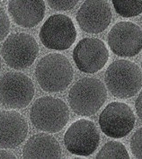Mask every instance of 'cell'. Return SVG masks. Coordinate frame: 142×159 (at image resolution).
<instances>
[{"mask_svg": "<svg viewBox=\"0 0 142 159\" xmlns=\"http://www.w3.org/2000/svg\"><path fill=\"white\" fill-rule=\"evenodd\" d=\"M35 77L43 91L61 92L71 84L74 70L65 56L59 53H50L38 62L35 67Z\"/></svg>", "mask_w": 142, "mask_h": 159, "instance_id": "cell-1", "label": "cell"}, {"mask_svg": "<svg viewBox=\"0 0 142 159\" xmlns=\"http://www.w3.org/2000/svg\"><path fill=\"white\" fill-rule=\"evenodd\" d=\"M104 81L113 96L126 99L136 95L142 87V72L135 63L121 59L112 62L107 68Z\"/></svg>", "mask_w": 142, "mask_h": 159, "instance_id": "cell-2", "label": "cell"}, {"mask_svg": "<svg viewBox=\"0 0 142 159\" xmlns=\"http://www.w3.org/2000/svg\"><path fill=\"white\" fill-rule=\"evenodd\" d=\"M107 99L105 85L99 79L86 77L77 81L68 93V102L76 114L90 117L95 114Z\"/></svg>", "mask_w": 142, "mask_h": 159, "instance_id": "cell-3", "label": "cell"}, {"mask_svg": "<svg viewBox=\"0 0 142 159\" xmlns=\"http://www.w3.org/2000/svg\"><path fill=\"white\" fill-rule=\"evenodd\" d=\"M30 120L39 130L57 133L69 120V110L64 101L52 96L37 99L30 111Z\"/></svg>", "mask_w": 142, "mask_h": 159, "instance_id": "cell-4", "label": "cell"}, {"mask_svg": "<svg viewBox=\"0 0 142 159\" xmlns=\"http://www.w3.org/2000/svg\"><path fill=\"white\" fill-rule=\"evenodd\" d=\"M34 84L21 72H7L0 76V103L10 109H25L33 101Z\"/></svg>", "mask_w": 142, "mask_h": 159, "instance_id": "cell-5", "label": "cell"}, {"mask_svg": "<svg viewBox=\"0 0 142 159\" xmlns=\"http://www.w3.org/2000/svg\"><path fill=\"white\" fill-rule=\"evenodd\" d=\"M39 54V45L32 35L16 33L9 35L1 48V56L9 67L24 69L31 67Z\"/></svg>", "mask_w": 142, "mask_h": 159, "instance_id": "cell-6", "label": "cell"}, {"mask_svg": "<svg viewBox=\"0 0 142 159\" xmlns=\"http://www.w3.org/2000/svg\"><path fill=\"white\" fill-rule=\"evenodd\" d=\"M42 44L53 50L69 49L76 39V26L70 17L58 14L50 16L42 25L39 34Z\"/></svg>", "mask_w": 142, "mask_h": 159, "instance_id": "cell-7", "label": "cell"}, {"mask_svg": "<svg viewBox=\"0 0 142 159\" xmlns=\"http://www.w3.org/2000/svg\"><path fill=\"white\" fill-rule=\"evenodd\" d=\"M64 144L71 154L88 157L97 149L100 133L93 121L81 119L69 126L64 135Z\"/></svg>", "mask_w": 142, "mask_h": 159, "instance_id": "cell-8", "label": "cell"}, {"mask_svg": "<svg viewBox=\"0 0 142 159\" xmlns=\"http://www.w3.org/2000/svg\"><path fill=\"white\" fill-rule=\"evenodd\" d=\"M135 122L136 118L132 109L120 102L109 103L99 117L101 130L112 139L126 137L133 129Z\"/></svg>", "mask_w": 142, "mask_h": 159, "instance_id": "cell-9", "label": "cell"}, {"mask_svg": "<svg viewBox=\"0 0 142 159\" xmlns=\"http://www.w3.org/2000/svg\"><path fill=\"white\" fill-rule=\"evenodd\" d=\"M108 45L117 56L134 57L142 50L141 29L131 22H119L109 32Z\"/></svg>", "mask_w": 142, "mask_h": 159, "instance_id": "cell-10", "label": "cell"}, {"mask_svg": "<svg viewBox=\"0 0 142 159\" xmlns=\"http://www.w3.org/2000/svg\"><path fill=\"white\" fill-rule=\"evenodd\" d=\"M109 50L105 43L98 38H85L73 50V59L76 67L83 73L98 72L107 63Z\"/></svg>", "mask_w": 142, "mask_h": 159, "instance_id": "cell-11", "label": "cell"}, {"mask_svg": "<svg viewBox=\"0 0 142 159\" xmlns=\"http://www.w3.org/2000/svg\"><path fill=\"white\" fill-rule=\"evenodd\" d=\"M112 10L105 0H85L76 14L79 27L87 34H100L112 21Z\"/></svg>", "mask_w": 142, "mask_h": 159, "instance_id": "cell-12", "label": "cell"}, {"mask_svg": "<svg viewBox=\"0 0 142 159\" xmlns=\"http://www.w3.org/2000/svg\"><path fill=\"white\" fill-rule=\"evenodd\" d=\"M28 123L16 111H0V148H15L28 135Z\"/></svg>", "mask_w": 142, "mask_h": 159, "instance_id": "cell-13", "label": "cell"}, {"mask_svg": "<svg viewBox=\"0 0 142 159\" xmlns=\"http://www.w3.org/2000/svg\"><path fill=\"white\" fill-rule=\"evenodd\" d=\"M46 7L44 0H9L8 13L17 25L33 28L44 18Z\"/></svg>", "mask_w": 142, "mask_h": 159, "instance_id": "cell-14", "label": "cell"}, {"mask_svg": "<svg viewBox=\"0 0 142 159\" xmlns=\"http://www.w3.org/2000/svg\"><path fill=\"white\" fill-rule=\"evenodd\" d=\"M61 148L51 135L39 133L31 137L24 147V158H60Z\"/></svg>", "mask_w": 142, "mask_h": 159, "instance_id": "cell-15", "label": "cell"}, {"mask_svg": "<svg viewBox=\"0 0 142 159\" xmlns=\"http://www.w3.org/2000/svg\"><path fill=\"white\" fill-rule=\"evenodd\" d=\"M114 10L121 17H134L142 13V0H112Z\"/></svg>", "mask_w": 142, "mask_h": 159, "instance_id": "cell-16", "label": "cell"}, {"mask_svg": "<svg viewBox=\"0 0 142 159\" xmlns=\"http://www.w3.org/2000/svg\"><path fill=\"white\" fill-rule=\"evenodd\" d=\"M95 158H123L129 159L130 155L123 144L118 141H109L96 155Z\"/></svg>", "mask_w": 142, "mask_h": 159, "instance_id": "cell-17", "label": "cell"}, {"mask_svg": "<svg viewBox=\"0 0 142 159\" xmlns=\"http://www.w3.org/2000/svg\"><path fill=\"white\" fill-rule=\"evenodd\" d=\"M131 150L136 158H142V128L132 135L131 139Z\"/></svg>", "mask_w": 142, "mask_h": 159, "instance_id": "cell-18", "label": "cell"}, {"mask_svg": "<svg viewBox=\"0 0 142 159\" xmlns=\"http://www.w3.org/2000/svg\"><path fill=\"white\" fill-rule=\"evenodd\" d=\"M79 0H46L50 8L57 11H67L74 8Z\"/></svg>", "mask_w": 142, "mask_h": 159, "instance_id": "cell-19", "label": "cell"}, {"mask_svg": "<svg viewBox=\"0 0 142 159\" xmlns=\"http://www.w3.org/2000/svg\"><path fill=\"white\" fill-rule=\"evenodd\" d=\"M10 32V20L5 10L0 7V42L5 40Z\"/></svg>", "mask_w": 142, "mask_h": 159, "instance_id": "cell-20", "label": "cell"}, {"mask_svg": "<svg viewBox=\"0 0 142 159\" xmlns=\"http://www.w3.org/2000/svg\"><path fill=\"white\" fill-rule=\"evenodd\" d=\"M135 107H136V112L140 120H142V92L138 96L137 100L135 102Z\"/></svg>", "mask_w": 142, "mask_h": 159, "instance_id": "cell-21", "label": "cell"}, {"mask_svg": "<svg viewBox=\"0 0 142 159\" xmlns=\"http://www.w3.org/2000/svg\"><path fill=\"white\" fill-rule=\"evenodd\" d=\"M0 158H16V157L13 154V153H11V152H9V151L7 150H0Z\"/></svg>", "mask_w": 142, "mask_h": 159, "instance_id": "cell-22", "label": "cell"}, {"mask_svg": "<svg viewBox=\"0 0 142 159\" xmlns=\"http://www.w3.org/2000/svg\"><path fill=\"white\" fill-rule=\"evenodd\" d=\"M1 67H2V63H1V58H0V71H1Z\"/></svg>", "mask_w": 142, "mask_h": 159, "instance_id": "cell-23", "label": "cell"}, {"mask_svg": "<svg viewBox=\"0 0 142 159\" xmlns=\"http://www.w3.org/2000/svg\"><path fill=\"white\" fill-rule=\"evenodd\" d=\"M141 67H142V62H141Z\"/></svg>", "mask_w": 142, "mask_h": 159, "instance_id": "cell-24", "label": "cell"}, {"mask_svg": "<svg viewBox=\"0 0 142 159\" xmlns=\"http://www.w3.org/2000/svg\"><path fill=\"white\" fill-rule=\"evenodd\" d=\"M0 1H1V0H0Z\"/></svg>", "mask_w": 142, "mask_h": 159, "instance_id": "cell-25", "label": "cell"}]
</instances>
